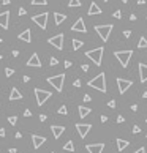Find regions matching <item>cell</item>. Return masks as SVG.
Instances as JSON below:
<instances>
[{
	"label": "cell",
	"instance_id": "obj_1",
	"mask_svg": "<svg viewBox=\"0 0 147 153\" xmlns=\"http://www.w3.org/2000/svg\"><path fill=\"white\" fill-rule=\"evenodd\" d=\"M89 87L95 88V90H98L101 93L108 92V90H106V76H105V73H100L98 76H95L93 79H90V81H89Z\"/></svg>",
	"mask_w": 147,
	"mask_h": 153
},
{
	"label": "cell",
	"instance_id": "obj_2",
	"mask_svg": "<svg viewBox=\"0 0 147 153\" xmlns=\"http://www.w3.org/2000/svg\"><path fill=\"white\" fill-rule=\"evenodd\" d=\"M103 52H105V49L103 48H95V49H90V51L85 52V55L95 63L96 66L101 65V60H103Z\"/></svg>",
	"mask_w": 147,
	"mask_h": 153
},
{
	"label": "cell",
	"instance_id": "obj_3",
	"mask_svg": "<svg viewBox=\"0 0 147 153\" xmlns=\"http://www.w3.org/2000/svg\"><path fill=\"white\" fill-rule=\"evenodd\" d=\"M112 27H114V25H111V24L95 25V32L100 35V38H101L103 41H108V39H109V35H111V32H112Z\"/></svg>",
	"mask_w": 147,
	"mask_h": 153
},
{
	"label": "cell",
	"instance_id": "obj_4",
	"mask_svg": "<svg viewBox=\"0 0 147 153\" xmlns=\"http://www.w3.org/2000/svg\"><path fill=\"white\" fill-rule=\"evenodd\" d=\"M131 55H133V51H117V52H114V57L120 62V65H122L123 68L128 66V62H130V58H131Z\"/></svg>",
	"mask_w": 147,
	"mask_h": 153
},
{
	"label": "cell",
	"instance_id": "obj_5",
	"mask_svg": "<svg viewBox=\"0 0 147 153\" xmlns=\"http://www.w3.org/2000/svg\"><path fill=\"white\" fill-rule=\"evenodd\" d=\"M48 82L57 92H62L63 90V82H65V74H57V76H52V78H48Z\"/></svg>",
	"mask_w": 147,
	"mask_h": 153
},
{
	"label": "cell",
	"instance_id": "obj_6",
	"mask_svg": "<svg viewBox=\"0 0 147 153\" xmlns=\"http://www.w3.org/2000/svg\"><path fill=\"white\" fill-rule=\"evenodd\" d=\"M35 98H36V104H38V106H43L49 98H51V92L41 90V88H35Z\"/></svg>",
	"mask_w": 147,
	"mask_h": 153
},
{
	"label": "cell",
	"instance_id": "obj_7",
	"mask_svg": "<svg viewBox=\"0 0 147 153\" xmlns=\"http://www.w3.org/2000/svg\"><path fill=\"white\" fill-rule=\"evenodd\" d=\"M32 21L38 25L40 29L46 30V25H48V13H40V14H33Z\"/></svg>",
	"mask_w": 147,
	"mask_h": 153
},
{
	"label": "cell",
	"instance_id": "obj_8",
	"mask_svg": "<svg viewBox=\"0 0 147 153\" xmlns=\"http://www.w3.org/2000/svg\"><path fill=\"white\" fill-rule=\"evenodd\" d=\"M48 43L51 46H54L55 49L62 51L63 49V33H59V35H55V36H51V38L48 39Z\"/></svg>",
	"mask_w": 147,
	"mask_h": 153
},
{
	"label": "cell",
	"instance_id": "obj_9",
	"mask_svg": "<svg viewBox=\"0 0 147 153\" xmlns=\"http://www.w3.org/2000/svg\"><path fill=\"white\" fill-rule=\"evenodd\" d=\"M133 85V82L130 79H123V78H117V87L120 93H125L130 87Z\"/></svg>",
	"mask_w": 147,
	"mask_h": 153
},
{
	"label": "cell",
	"instance_id": "obj_10",
	"mask_svg": "<svg viewBox=\"0 0 147 153\" xmlns=\"http://www.w3.org/2000/svg\"><path fill=\"white\" fill-rule=\"evenodd\" d=\"M76 129H78L79 136L84 139L85 136L89 134V131L92 129V125H90V123H76Z\"/></svg>",
	"mask_w": 147,
	"mask_h": 153
},
{
	"label": "cell",
	"instance_id": "obj_11",
	"mask_svg": "<svg viewBox=\"0 0 147 153\" xmlns=\"http://www.w3.org/2000/svg\"><path fill=\"white\" fill-rule=\"evenodd\" d=\"M103 148H105V144L103 142H100V144H89L85 145V150L89 153H101Z\"/></svg>",
	"mask_w": 147,
	"mask_h": 153
},
{
	"label": "cell",
	"instance_id": "obj_12",
	"mask_svg": "<svg viewBox=\"0 0 147 153\" xmlns=\"http://www.w3.org/2000/svg\"><path fill=\"white\" fill-rule=\"evenodd\" d=\"M27 66H32V68H40V66H41V60H40L38 54L30 55V58L27 60Z\"/></svg>",
	"mask_w": 147,
	"mask_h": 153
},
{
	"label": "cell",
	"instance_id": "obj_13",
	"mask_svg": "<svg viewBox=\"0 0 147 153\" xmlns=\"http://www.w3.org/2000/svg\"><path fill=\"white\" fill-rule=\"evenodd\" d=\"M71 30H73V32H81V33H85V32H87V29H85V24H84V21H82V18L78 19V21L73 24Z\"/></svg>",
	"mask_w": 147,
	"mask_h": 153
},
{
	"label": "cell",
	"instance_id": "obj_14",
	"mask_svg": "<svg viewBox=\"0 0 147 153\" xmlns=\"http://www.w3.org/2000/svg\"><path fill=\"white\" fill-rule=\"evenodd\" d=\"M8 21H10V11L0 13V27L6 30L8 29Z\"/></svg>",
	"mask_w": 147,
	"mask_h": 153
},
{
	"label": "cell",
	"instance_id": "obj_15",
	"mask_svg": "<svg viewBox=\"0 0 147 153\" xmlns=\"http://www.w3.org/2000/svg\"><path fill=\"white\" fill-rule=\"evenodd\" d=\"M32 142H33V147H35V148H40L46 142V137L38 136V134H32Z\"/></svg>",
	"mask_w": 147,
	"mask_h": 153
},
{
	"label": "cell",
	"instance_id": "obj_16",
	"mask_svg": "<svg viewBox=\"0 0 147 153\" xmlns=\"http://www.w3.org/2000/svg\"><path fill=\"white\" fill-rule=\"evenodd\" d=\"M51 131H52V134H54V137L59 139L60 136L65 133V126H62V125H52L51 126Z\"/></svg>",
	"mask_w": 147,
	"mask_h": 153
},
{
	"label": "cell",
	"instance_id": "obj_17",
	"mask_svg": "<svg viewBox=\"0 0 147 153\" xmlns=\"http://www.w3.org/2000/svg\"><path fill=\"white\" fill-rule=\"evenodd\" d=\"M139 79L142 84L147 81V65H144V63H139Z\"/></svg>",
	"mask_w": 147,
	"mask_h": 153
},
{
	"label": "cell",
	"instance_id": "obj_18",
	"mask_svg": "<svg viewBox=\"0 0 147 153\" xmlns=\"http://www.w3.org/2000/svg\"><path fill=\"white\" fill-rule=\"evenodd\" d=\"M18 38L21 39V41L30 43V41H32V32H30L29 29H27V30H24L22 33H19V36H18Z\"/></svg>",
	"mask_w": 147,
	"mask_h": 153
},
{
	"label": "cell",
	"instance_id": "obj_19",
	"mask_svg": "<svg viewBox=\"0 0 147 153\" xmlns=\"http://www.w3.org/2000/svg\"><path fill=\"white\" fill-rule=\"evenodd\" d=\"M89 14L90 16H93V14H101V8H100V6L98 5H96V3L95 2H92V3H90V8H89Z\"/></svg>",
	"mask_w": 147,
	"mask_h": 153
},
{
	"label": "cell",
	"instance_id": "obj_20",
	"mask_svg": "<svg viewBox=\"0 0 147 153\" xmlns=\"http://www.w3.org/2000/svg\"><path fill=\"white\" fill-rule=\"evenodd\" d=\"M21 98H22V93L19 92L16 87H13L11 93H10V99H11V101H16V99H21Z\"/></svg>",
	"mask_w": 147,
	"mask_h": 153
},
{
	"label": "cell",
	"instance_id": "obj_21",
	"mask_svg": "<svg viewBox=\"0 0 147 153\" xmlns=\"http://www.w3.org/2000/svg\"><path fill=\"white\" fill-rule=\"evenodd\" d=\"M66 19V14H62V13H54V22L55 25H60L63 21Z\"/></svg>",
	"mask_w": 147,
	"mask_h": 153
},
{
	"label": "cell",
	"instance_id": "obj_22",
	"mask_svg": "<svg viewBox=\"0 0 147 153\" xmlns=\"http://www.w3.org/2000/svg\"><path fill=\"white\" fill-rule=\"evenodd\" d=\"M130 145V142L128 141H125V139H117V148H119V152H123L126 147Z\"/></svg>",
	"mask_w": 147,
	"mask_h": 153
},
{
	"label": "cell",
	"instance_id": "obj_23",
	"mask_svg": "<svg viewBox=\"0 0 147 153\" xmlns=\"http://www.w3.org/2000/svg\"><path fill=\"white\" fill-rule=\"evenodd\" d=\"M90 112H92V111H90V107H84V106H79V117H81V118L87 117Z\"/></svg>",
	"mask_w": 147,
	"mask_h": 153
},
{
	"label": "cell",
	"instance_id": "obj_24",
	"mask_svg": "<svg viewBox=\"0 0 147 153\" xmlns=\"http://www.w3.org/2000/svg\"><path fill=\"white\" fill-rule=\"evenodd\" d=\"M73 49H75V51H78V49H81L82 46H84V41H82V39H78V38H75L73 39Z\"/></svg>",
	"mask_w": 147,
	"mask_h": 153
},
{
	"label": "cell",
	"instance_id": "obj_25",
	"mask_svg": "<svg viewBox=\"0 0 147 153\" xmlns=\"http://www.w3.org/2000/svg\"><path fill=\"white\" fill-rule=\"evenodd\" d=\"M138 48L139 49H147V38H146V36H141V38H139Z\"/></svg>",
	"mask_w": 147,
	"mask_h": 153
},
{
	"label": "cell",
	"instance_id": "obj_26",
	"mask_svg": "<svg viewBox=\"0 0 147 153\" xmlns=\"http://www.w3.org/2000/svg\"><path fill=\"white\" fill-rule=\"evenodd\" d=\"M63 150L66 152H75V144H73V141H68L65 145H63Z\"/></svg>",
	"mask_w": 147,
	"mask_h": 153
},
{
	"label": "cell",
	"instance_id": "obj_27",
	"mask_svg": "<svg viewBox=\"0 0 147 153\" xmlns=\"http://www.w3.org/2000/svg\"><path fill=\"white\" fill-rule=\"evenodd\" d=\"M81 5H82V3L79 2V0H70V2H68L70 8H78V6H81Z\"/></svg>",
	"mask_w": 147,
	"mask_h": 153
},
{
	"label": "cell",
	"instance_id": "obj_28",
	"mask_svg": "<svg viewBox=\"0 0 147 153\" xmlns=\"http://www.w3.org/2000/svg\"><path fill=\"white\" fill-rule=\"evenodd\" d=\"M46 3H48V2H46V0H32V5H46Z\"/></svg>",
	"mask_w": 147,
	"mask_h": 153
},
{
	"label": "cell",
	"instance_id": "obj_29",
	"mask_svg": "<svg viewBox=\"0 0 147 153\" xmlns=\"http://www.w3.org/2000/svg\"><path fill=\"white\" fill-rule=\"evenodd\" d=\"M59 114L60 115H66V114H68V111H66L65 106H60V107H59Z\"/></svg>",
	"mask_w": 147,
	"mask_h": 153
},
{
	"label": "cell",
	"instance_id": "obj_30",
	"mask_svg": "<svg viewBox=\"0 0 147 153\" xmlns=\"http://www.w3.org/2000/svg\"><path fill=\"white\" fill-rule=\"evenodd\" d=\"M8 122L11 123V125H16V123H18V117H16V115H11V117H8Z\"/></svg>",
	"mask_w": 147,
	"mask_h": 153
},
{
	"label": "cell",
	"instance_id": "obj_31",
	"mask_svg": "<svg viewBox=\"0 0 147 153\" xmlns=\"http://www.w3.org/2000/svg\"><path fill=\"white\" fill-rule=\"evenodd\" d=\"M49 63H51V66H55V65L59 63V60H57L55 57H51V58H49Z\"/></svg>",
	"mask_w": 147,
	"mask_h": 153
},
{
	"label": "cell",
	"instance_id": "obj_32",
	"mask_svg": "<svg viewBox=\"0 0 147 153\" xmlns=\"http://www.w3.org/2000/svg\"><path fill=\"white\" fill-rule=\"evenodd\" d=\"M5 74L10 78V76H13V74H14V69H11V68H6V69H5Z\"/></svg>",
	"mask_w": 147,
	"mask_h": 153
},
{
	"label": "cell",
	"instance_id": "obj_33",
	"mask_svg": "<svg viewBox=\"0 0 147 153\" xmlns=\"http://www.w3.org/2000/svg\"><path fill=\"white\" fill-rule=\"evenodd\" d=\"M112 16H114L116 19H122V11H119V10H117V11H114V14H112Z\"/></svg>",
	"mask_w": 147,
	"mask_h": 153
},
{
	"label": "cell",
	"instance_id": "obj_34",
	"mask_svg": "<svg viewBox=\"0 0 147 153\" xmlns=\"http://www.w3.org/2000/svg\"><path fill=\"white\" fill-rule=\"evenodd\" d=\"M133 133H135V134H139V133H141V128H139L138 125H135L133 126Z\"/></svg>",
	"mask_w": 147,
	"mask_h": 153
},
{
	"label": "cell",
	"instance_id": "obj_35",
	"mask_svg": "<svg viewBox=\"0 0 147 153\" xmlns=\"http://www.w3.org/2000/svg\"><path fill=\"white\" fill-rule=\"evenodd\" d=\"M71 65H73V63L70 62V60H65V63H63V66H65V68H71Z\"/></svg>",
	"mask_w": 147,
	"mask_h": 153
},
{
	"label": "cell",
	"instance_id": "obj_36",
	"mask_svg": "<svg viewBox=\"0 0 147 153\" xmlns=\"http://www.w3.org/2000/svg\"><path fill=\"white\" fill-rule=\"evenodd\" d=\"M108 106H109L111 109H114V107H116V101H114V99H111V101L108 103Z\"/></svg>",
	"mask_w": 147,
	"mask_h": 153
},
{
	"label": "cell",
	"instance_id": "obj_37",
	"mask_svg": "<svg viewBox=\"0 0 147 153\" xmlns=\"http://www.w3.org/2000/svg\"><path fill=\"white\" fill-rule=\"evenodd\" d=\"M123 36H125V38H130V36H131V32H130V30H125V32H123Z\"/></svg>",
	"mask_w": 147,
	"mask_h": 153
},
{
	"label": "cell",
	"instance_id": "obj_38",
	"mask_svg": "<svg viewBox=\"0 0 147 153\" xmlns=\"http://www.w3.org/2000/svg\"><path fill=\"white\" fill-rule=\"evenodd\" d=\"M73 85H75V87H81V81H79V79H76V81L73 82Z\"/></svg>",
	"mask_w": 147,
	"mask_h": 153
},
{
	"label": "cell",
	"instance_id": "obj_39",
	"mask_svg": "<svg viewBox=\"0 0 147 153\" xmlns=\"http://www.w3.org/2000/svg\"><path fill=\"white\" fill-rule=\"evenodd\" d=\"M24 14H27V13H25V10L21 6V8H19V16H24Z\"/></svg>",
	"mask_w": 147,
	"mask_h": 153
},
{
	"label": "cell",
	"instance_id": "obj_40",
	"mask_svg": "<svg viewBox=\"0 0 147 153\" xmlns=\"http://www.w3.org/2000/svg\"><path fill=\"white\" fill-rule=\"evenodd\" d=\"M24 115H25V117H32V112H30L29 109H25V111H24Z\"/></svg>",
	"mask_w": 147,
	"mask_h": 153
},
{
	"label": "cell",
	"instance_id": "obj_41",
	"mask_svg": "<svg viewBox=\"0 0 147 153\" xmlns=\"http://www.w3.org/2000/svg\"><path fill=\"white\" fill-rule=\"evenodd\" d=\"M5 134H6V131L3 128H0V137H5Z\"/></svg>",
	"mask_w": 147,
	"mask_h": 153
},
{
	"label": "cell",
	"instance_id": "obj_42",
	"mask_svg": "<svg viewBox=\"0 0 147 153\" xmlns=\"http://www.w3.org/2000/svg\"><path fill=\"white\" fill-rule=\"evenodd\" d=\"M84 101H85V103L92 101V98H90V95H84Z\"/></svg>",
	"mask_w": 147,
	"mask_h": 153
},
{
	"label": "cell",
	"instance_id": "obj_43",
	"mask_svg": "<svg viewBox=\"0 0 147 153\" xmlns=\"http://www.w3.org/2000/svg\"><path fill=\"white\" fill-rule=\"evenodd\" d=\"M123 122H125V118H123L122 115H119V117H117V123H123Z\"/></svg>",
	"mask_w": 147,
	"mask_h": 153
},
{
	"label": "cell",
	"instance_id": "obj_44",
	"mask_svg": "<svg viewBox=\"0 0 147 153\" xmlns=\"http://www.w3.org/2000/svg\"><path fill=\"white\" fill-rule=\"evenodd\" d=\"M135 153H146V148H144V147H141V148H138V150H136Z\"/></svg>",
	"mask_w": 147,
	"mask_h": 153
},
{
	"label": "cell",
	"instance_id": "obj_45",
	"mask_svg": "<svg viewBox=\"0 0 147 153\" xmlns=\"http://www.w3.org/2000/svg\"><path fill=\"white\" fill-rule=\"evenodd\" d=\"M22 81H24V82H29V81H30V78H29L27 74H24V76H22Z\"/></svg>",
	"mask_w": 147,
	"mask_h": 153
},
{
	"label": "cell",
	"instance_id": "obj_46",
	"mask_svg": "<svg viewBox=\"0 0 147 153\" xmlns=\"http://www.w3.org/2000/svg\"><path fill=\"white\" fill-rule=\"evenodd\" d=\"M136 19H138V18H136V14H130V21H136Z\"/></svg>",
	"mask_w": 147,
	"mask_h": 153
},
{
	"label": "cell",
	"instance_id": "obj_47",
	"mask_svg": "<svg viewBox=\"0 0 147 153\" xmlns=\"http://www.w3.org/2000/svg\"><path fill=\"white\" fill-rule=\"evenodd\" d=\"M131 111H133V112L138 111V104H133V106H131Z\"/></svg>",
	"mask_w": 147,
	"mask_h": 153
},
{
	"label": "cell",
	"instance_id": "obj_48",
	"mask_svg": "<svg viewBox=\"0 0 147 153\" xmlns=\"http://www.w3.org/2000/svg\"><path fill=\"white\" fill-rule=\"evenodd\" d=\"M46 118H48V117H46L44 114H43V115H40V120H41V122H46Z\"/></svg>",
	"mask_w": 147,
	"mask_h": 153
},
{
	"label": "cell",
	"instance_id": "obj_49",
	"mask_svg": "<svg viewBox=\"0 0 147 153\" xmlns=\"http://www.w3.org/2000/svg\"><path fill=\"white\" fill-rule=\"evenodd\" d=\"M101 122L106 123V122H108V117H106V115H101Z\"/></svg>",
	"mask_w": 147,
	"mask_h": 153
},
{
	"label": "cell",
	"instance_id": "obj_50",
	"mask_svg": "<svg viewBox=\"0 0 147 153\" xmlns=\"http://www.w3.org/2000/svg\"><path fill=\"white\" fill-rule=\"evenodd\" d=\"M82 71H89V65H82Z\"/></svg>",
	"mask_w": 147,
	"mask_h": 153
},
{
	"label": "cell",
	"instance_id": "obj_51",
	"mask_svg": "<svg viewBox=\"0 0 147 153\" xmlns=\"http://www.w3.org/2000/svg\"><path fill=\"white\" fill-rule=\"evenodd\" d=\"M8 153H18V150H16V148H10Z\"/></svg>",
	"mask_w": 147,
	"mask_h": 153
},
{
	"label": "cell",
	"instance_id": "obj_52",
	"mask_svg": "<svg viewBox=\"0 0 147 153\" xmlns=\"http://www.w3.org/2000/svg\"><path fill=\"white\" fill-rule=\"evenodd\" d=\"M2 3L3 5H10V0H2Z\"/></svg>",
	"mask_w": 147,
	"mask_h": 153
},
{
	"label": "cell",
	"instance_id": "obj_53",
	"mask_svg": "<svg viewBox=\"0 0 147 153\" xmlns=\"http://www.w3.org/2000/svg\"><path fill=\"white\" fill-rule=\"evenodd\" d=\"M146 3V0H138V5H144Z\"/></svg>",
	"mask_w": 147,
	"mask_h": 153
},
{
	"label": "cell",
	"instance_id": "obj_54",
	"mask_svg": "<svg viewBox=\"0 0 147 153\" xmlns=\"http://www.w3.org/2000/svg\"><path fill=\"white\" fill-rule=\"evenodd\" d=\"M142 98H144V99H147V92H144V93H142Z\"/></svg>",
	"mask_w": 147,
	"mask_h": 153
},
{
	"label": "cell",
	"instance_id": "obj_55",
	"mask_svg": "<svg viewBox=\"0 0 147 153\" xmlns=\"http://www.w3.org/2000/svg\"><path fill=\"white\" fill-rule=\"evenodd\" d=\"M2 58H3V55H2V54H0V60H2Z\"/></svg>",
	"mask_w": 147,
	"mask_h": 153
},
{
	"label": "cell",
	"instance_id": "obj_56",
	"mask_svg": "<svg viewBox=\"0 0 147 153\" xmlns=\"http://www.w3.org/2000/svg\"><path fill=\"white\" fill-rule=\"evenodd\" d=\"M122 2H123V3H126V2H128V0H122Z\"/></svg>",
	"mask_w": 147,
	"mask_h": 153
},
{
	"label": "cell",
	"instance_id": "obj_57",
	"mask_svg": "<svg viewBox=\"0 0 147 153\" xmlns=\"http://www.w3.org/2000/svg\"><path fill=\"white\" fill-rule=\"evenodd\" d=\"M2 41H3V38H0V43H2Z\"/></svg>",
	"mask_w": 147,
	"mask_h": 153
},
{
	"label": "cell",
	"instance_id": "obj_58",
	"mask_svg": "<svg viewBox=\"0 0 147 153\" xmlns=\"http://www.w3.org/2000/svg\"><path fill=\"white\" fill-rule=\"evenodd\" d=\"M105 2H109V0H105Z\"/></svg>",
	"mask_w": 147,
	"mask_h": 153
},
{
	"label": "cell",
	"instance_id": "obj_59",
	"mask_svg": "<svg viewBox=\"0 0 147 153\" xmlns=\"http://www.w3.org/2000/svg\"><path fill=\"white\" fill-rule=\"evenodd\" d=\"M146 123H147V118H146Z\"/></svg>",
	"mask_w": 147,
	"mask_h": 153
},
{
	"label": "cell",
	"instance_id": "obj_60",
	"mask_svg": "<svg viewBox=\"0 0 147 153\" xmlns=\"http://www.w3.org/2000/svg\"><path fill=\"white\" fill-rule=\"evenodd\" d=\"M51 153H54V152H51Z\"/></svg>",
	"mask_w": 147,
	"mask_h": 153
},
{
	"label": "cell",
	"instance_id": "obj_61",
	"mask_svg": "<svg viewBox=\"0 0 147 153\" xmlns=\"http://www.w3.org/2000/svg\"><path fill=\"white\" fill-rule=\"evenodd\" d=\"M146 21H147V18H146Z\"/></svg>",
	"mask_w": 147,
	"mask_h": 153
},
{
	"label": "cell",
	"instance_id": "obj_62",
	"mask_svg": "<svg viewBox=\"0 0 147 153\" xmlns=\"http://www.w3.org/2000/svg\"><path fill=\"white\" fill-rule=\"evenodd\" d=\"M146 137H147V136H146Z\"/></svg>",
	"mask_w": 147,
	"mask_h": 153
}]
</instances>
